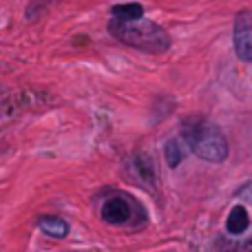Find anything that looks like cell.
<instances>
[{
  "mask_svg": "<svg viewBox=\"0 0 252 252\" xmlns=\"http://www.w3.org/2000/svg\"><path fill=\"white\" fill-rule=\"evenodd\" d=\"M133 168H135V173H137V177H139V182H144L148 188L155 184V166H153V159L148 155H144V153H139V155H135V159H133Z\"/></svg>",
  "mask_w": 252,
  "mask_h": 252,
  "instance_id": "52a82bcc",
  "label": "cell"
},
{
  "mask_svg": "<svg viewBox=\"0 0 252 252\" xmlns=\"http://www.w3.org/2000/svg\"><path fill=\"white\" fill-rule=\"evenodd\" d=\"M164 153H166V161H168L170 168H177V166L182 164V159H184V148L179 146L177 139H170V142H166Z\"/></svg>",
  "mask_w": 252,
  "mask_h": 252,
  "instance_id": "9c48e42d",
  "label": "cell"
},
{
  "mask_svg": "<svg viewBox=\"0 0 252 252\" xmlns=\"http://www.w3.org/2000/svg\"><path fill=\"white\" fill-rule=\"evenodd\" d=\"M100 217L109 226L137 230V228H142L146 223V210L130 195L115 190L100 201Z\"/></svg>",
  "mask_w": 252,
  "mask_h": 252,
  "instance_id": "3957f363",
  "label": "cell"
},
{
  "mask_svg": "<svg viewBox=\"0 0 252 252\" xmlns=\"http://www.w3.org/2000/svg\"><path fill=\"white\" fill-rule=\"evenodd\" d=\"M111 13H113V18H124V20H128V18L144 16V7L139 2H122V4H115V7L111 9Z\"/></svg>",
  "mask_w": 252,
  "mask_h": 252,
  "instance_id": "ba28073f",
  "label": "cell"
},
{
  "mask_svg": "<svg viewBox=\"0 0 252 252\" xmlns=\"http://www.w3.org/2000/svg\"><path fill=\"white\" fill-rule=\"evenodd\" d=\"M250 226V217H248V210L244 206H232V210L228 213V219H226V232L232 237H239L248 230Z\"/></svg>",
  "mask_w": 252,
  "mask_h": 252,
  "instance_id": "5b68a950",
  "label": "cell"
},
{
  "mask_svg": "<svg viewBox=\"0 0 252 252\" xmlns=\"http://www.w3.org/2000/svg\"><path fill=\"white\" fill-rule=\"evenodd\" d=\"M235 51L241 60L252 62V16L250 13H239L235 20Z\"/></svg>",
  "mask_w": 252,
  "mask_h": 252,
  "instance_id": "277c9868",
  "label": "cell"
},
{
  "mask_svg": "<svg viewBox=\"0 0 252 252\" xmlns=\"http://www.w3.org/2000/svg\"><path fill=\"white\" fill-rule=\"evenodd\" d=\"M109 33L120 42L146 53H164L170 49V38L164 27H159L157 22L144 20V16L128 18V20L113 18L109 22Z\"/></svg>",
  "mask_w": 252,
  "mask_h": 252,
  "instance_id": "6da1fadb",
  "label": "cell"
},
{
  "mask_svg": "<svg viewBox=\"0 0 252 252\" xmlns=\"http://www.w3.org/2000/svg\"><path fill=\"white\" fill-rule=\"evenodd\" d=\"M38 228L47 237H53V239H64L69 235V223L62 217H56V215H42L38 219Z\"/></svg>",
  "mask_w": 252,
  "mask_h": 252,
  "instance_id": "8992f818",
  "label": "cell"
},
{
  "mask_svg": "<svg viewBox=\"0 0 252 252\" xmlns=\"http://www.w3.org/2000/svg\"><path fill=\"white\" fill-rule=\"evenodd\" d=\"M184 137L190 151L199 159L210 164H221L230 155V146L223 130L206 118H188L184 122Z\"/></svg>",
  "mask_w": 252,
  "mask_h": 252,
  "instance_id": "7a4b0ae2",
  "label": "cell"
}]
</instances>
